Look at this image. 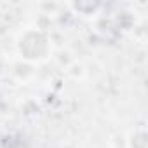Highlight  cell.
I'll return each mask as SVG.
<instances>
[{"mask_svg": "<svg viewBox=\"0 0 148 148\" xmlns=\"http://www.w3.org/2000/svg\"><path fill=\"white\" fill-rule=\"evenodd\" d=\"M18 51L23 59L44 61L51 52L49 38L38 30H26L18 40Z\"/></svg>", "mask_w": 148, "mask_h": 148, "instance_id": "cell-1", "label": "cell"}, {"mask_svg": "<svg viewBox=\"0 0 148 148\" xmlns=\"http://www.w3.org/2000/svg\"><path fill=\"white\" fill-rule=\"evenodd\" d=\"M129 148H146V132L145 129H136L131 132L129 139H127Z\"/></svg>", "mask_w": 148, "mask_h": 148, "instance_id": "cell-2", "label": "cell"}]
</instances>
